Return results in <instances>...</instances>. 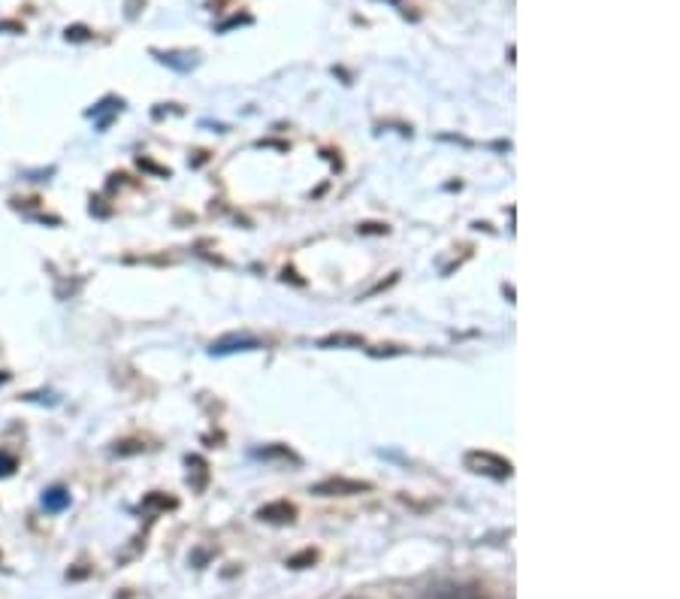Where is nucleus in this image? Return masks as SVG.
<instances>
[{
  "mask_svg": "<svg viewBox=\"0 0 680 599\" xmlns=\"http://www.w3.org/2000/svg\"><path fill=\"white\" fill-rule=\"evenodd\" d=\"M89 28H68V40H89Z\"/></svg>",
  "mask_w": 680,
  "mask_h": 599,
  "instance_id": "f8f14e48",
  "label": "nucleus"
},
{
  "mask_svg": "<svg viewBox=\"0 0 680 599\" xmlns=\"http://www.w3.org/2000/svg\"><path fill=\"white\" fill-rule=\"evenodd\" d=\"M348 599H363V597H348Z\"/></svg>",
  "mask_w": 680,
  "mask_h": 599,
  "instance_id": "4468645a",
  "label": "nucleus"
},
{
  "mask_svg": "<svg viewBox=\"0 0 680 599\" xmlns=\"http://www.w3.org/2000/svg\"><path fill=\"white\" fill-rule=\"evenodd\" d=\"M0 382H7V375H0Z\"/></svg>",
  "mask_w": 680,
  "mask_h": 599,
  "instance_id": "ddd939ff",
  "label": "nucleus"
},
{
  "mask_svg": "<svg viewBox=\"0 0 680 599\" xmlns=\"http://www.w3.org/2000/svg\"><path fill=\"white\" fill-rule=\"evenodd\" d=\"M363 349V337L358 333H333V337H323L318 342V349Z\"/></svg>",
  "mask_w": 680,
  "mask_h": 599,
  "instance_id": "423d86ee",
  "label": "nucleus"
},
{
  "mask_svg": "<svg viewBox=\"0 0 680 599\" xmlns=\"http://www.w3.org/2000/svg\"><path fill=\"white\" fill-rule=\"evenodd\" d=\"M16 469V457L7 452H0V475H10Z\"/></svg>",
  "mask_w": 680,
  "mask_h": 599,
  "instance_id": "9d476101",
  "label": "nucleus"
},
{
  "mask_svg": "<svg viewBox=\"0 0 680 599\" xmlns=\"http://www.w3.org/2000/svg\"><path fill=\"white\" fill-rule=\"evenodd\" d=\"M143 506L145 509H176V499L157 497V494H152V497H145Z\"/></svg>",
  "mask_w": 680,
  "mask_h": 599,
  "instance_id": "6e6552de",
  "label": "nucleus"
},
{
  "mask_svg": "<svg viewBox=\"0 0 680 599\" xmlns=\"http://www.w3.org/2000/svg\"><path fill=\"white\" fill-rule=\"evenodd\" d=\"M145 445H136V442H122V445H115V454H140Z\"/></svg>",
  "mask_w": 680,
  "mask_h": 599,
  "instance_id": "9b49d317",
  "label": "nucleus"
},
{
  "mask_svg": "<svg viewBox=\"0 0 680 599\" xmlns=\"http://www.w3.org/2000/svg\"><path fill=\"white\" fill-rule=\"evenodd\" d=\"M257 520H264V524H293L297 520V506L288 503V499L269 503V506L257 509Z\"/></svg>",
  "mask_w": 680,
  "mask_h": 599,
  "instance_id": "20e7f679",
  "label": "nucleus"
},
{
  "mask_svg": "<svg viewBox=\"0 0 680 599\" xmlns=\"http://www.w3.org/2000/svg\"><path fill=\"white\" fill-rule=\"evenodd\" d=\"M315 560H318V555H315V551H302L300 557H290L288 566H290V569H306V564H315Z\"/></svg>",
  "mask_w": 680,
  "mask_h": 599,
  "instance_id": "1a4fd4ad",
  "label": "nucleus"
},
{
  "mask_svg": "<svg viewBox=\"0 0 680 599\" xmlns=\"http://www.w3.org/2000/svg\"><path fill=\"white\" fill-rule=\"evenodd\" d=\"M260 349V340L255 337H224L221 342H215L213 354H230V351H255Z\"/></svg>",
  "mask_w": 680,
  "mask_h": 599,
  "instance_id": "39448f33",
  "label": "nucleus"
},
{
  "mask_svg": "<svg viewBox=\"0 0 680 599\" xmlns=\"http://www.w3.org/2000/svg\"><path fill=\"white\" fill-rule=\"evenodd\" d=\"M466 466L472 469V473L487 475V478H496V482H505V478H512V473H514L512 464L493 452H468Z\"/></svg>",
  "mask_w": 680,
  "mask_h": 599,
  "instance_id": "f257e3e1",
  "label": "nucleus"
},
{
  "mask_svg": "<svg viewBox=\"0 0 680 599\" xmlns=\"http://www.w3.org/2000/svg\"><path fill=\"white\" fill-rule=\"evenodd\" d=\"M367 490H372L369 482L342 478V475H333V478H323V482L312 485L315 497H354V494H367Z\"/></svg>",
  "mask_w": 680,
  "mask_h": 599,
  "instance_id": "f03ea898",
  "label": "nucleus"
},
{
  "mask_svg": "<svg viewBox=\"0 0 680 599\" xmlns=\"http://www.w3.org/2000/svg\"><path fill=\"white\" fill-rule=\"evenodd\" d=\"M43 506L45 512H64L70 506V494L64 487H52L43 494Z\"/></svg>",
  "mask_w": 680,
  "mask_h": 599,
  "instance_id": "0eeeda50",
  "label": "nucleus"
},
{
  "mask_svg": "<svg viewBox=\"0 0 680 599\" xmlns=\"http://www.w3.org/2000/svg\"><path fill=\"white\" fill-rule=\"evenodd\" d=\"M424 599H491V597H487V590L481 588V585H451V581H445V585H435V588L426 590Z\"/></svg>",
  "mask_w": 680,
  "mask_h": 599,
  "instance_id": "7ed1b4c3",
  "label": "nucleus"
}]
</instances>
